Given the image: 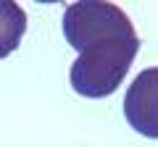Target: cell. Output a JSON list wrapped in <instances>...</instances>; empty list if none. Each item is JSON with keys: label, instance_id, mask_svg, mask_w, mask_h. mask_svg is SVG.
Wrapping results in <instances>:
<instances>
[{"label": "cell", "instance_id": "1", "mask_svg": "<svg viewBox=\"0 0 158 147\" xmlns=\"http://www.w3.org/2000/svg\"><path fill=\"white\" fill-rule=\"evenodd\" d=\"M140 50V37H113L85 47L71 63V87L85 97H108L121 87Z\"/></svg>", "mask_w": 158, "mask_h": 147}, {"label": "cell", "instance_id": "2", "mask_svg": "<svg viewBox=\"0 0 158 147\" xmlns=\"http://www.w3.org/2000/svg\"><path fill=\"white\" fill-rule=\"evenodd\" d=\"M63 34L66 42L77 53H82L85 47L95 45L103 40H113V37H137L135 26H132L129 16L113 3H74L63 13Z\"/></svg>", "mask_w": 158, "mask_h": 147}, {"label": "cell", "instance_id": "3", "mask_svg": "<svg viewBox=\"0 0 158 147\" xmlns=\"http://www.w3.org/2000/svg\"><path fill=\"white\" fill-rule=\"evenodd\" d=\"M124 116L135 131L158 139V66L135 76L124 97Z\"/></svg>", "mask_w": 158, "mask_h": 147}, {"label": "cell", "instance_id": "4", "mask_svg": "<svg viewBox=\"0 0 158 147\" xmlns=\"http://www.w3.org/2000/svg\"><path fill=\"white\" fill-rule=\"evenodd\" d=\"M27 32V13L11 0H0V58H8Z\"/></svg>", "mask_w": 158, "mask_h": 147}]
</instances>
